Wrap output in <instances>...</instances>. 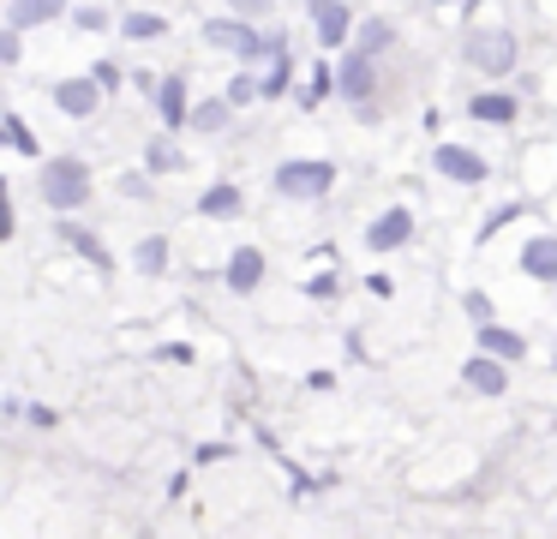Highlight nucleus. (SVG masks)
<instances>
[{
    "instance_id": "6e6552de",
    "label": "nucleus",
    "mask_w": 557,
    "mask_h": 539,
    "mask_svg": "<svg viewBox=\"0 0 557 539\" xmlns=\"http://www.w3.org/2000/svg\"><path fill=\"white\" fill-rule=\"evenodd\" d=\"M408 234H413V210H384L372 228H366V246H372V252H396Z\"/></svg>"
},
{
    "instance_id": "5701e85b",
    "label": "nucleus",
    "mask_w": 557,
    "mask_h": 539,
    "mask_svg": "<svg viewBox=\"0 0 557 539\" xmlns=\"http://www.w3.org/2000/svg\"><path fill=\"white\" fill-rule=\"evenodd\" d=\"M288 72H294V60H288V48H282L276 72H270V78H264V96H282V90H288Z\"/></svg>"
},
{
    "instance_id": "a211bd4d",
    "label": "nucleus",
    "mask_w": 557,
    "mask_h": 539,
    "mask_svg": "<svg viewBox=\"0 0 557 539\" xmlns=\"http://www.w3.org/2000/svg\"><path fill=\"white\" fill-rule=\"evenodd\" d=\"M61 240H66L73 252H85V258L97 264V270H109V252H102V240H97V234H85V228H73V222H66V228H61Z\"/></svg>"
},
{
    "instance_id": "f3484780",
    "label": "nucleus",
    "mask_w": 557,
    "mask_h": 539,
    "mask_svg": "<svg viewBox=\"0 0 557 539\" xmlns=\"http://www.w3.org/2000/svg\"><path fill=\"white\" fill-rule=\"evenodd\" d=\"M468 114L485 120V126H504V120H516V96H473Z\"/></svg>"
},
{
    "instance_id": "aec40b11",
    "label": "nucleus",
    "mask_w": 557,
    "mask_h": 539,
    "mask_svg": "<svg viewBox=\"0 0 557 539\" xmlns=\"http://www.w3.org/2000/svg\"><path fill=\"white\" fill-rule=\"evenodd\" d=\"M133 258H138V270H145V275H157L162 264H169V240H162V234L138 240V252H133Z\"/></svg>"
},
{
    "instance_id": "4468645a",
    "label": "nucleus",
    "mask_w": 557,
    "mask_h": 539,
    "mask_svg": "<svg viewBox=\"0 0 557 539\" xmlns=\"http://www.w3.org/2000/svg\"><path fill=\"white\" fill-rule=\"evenodd\" d=\"M468 383H473L480 395H504V383H509V378H504V359L480 347V359H468Z\"/></svg>"
},
{
    "instance_id": "1a4fd4ad",
    "label": "nucleus",
    "mask_w": 557,
    "mask_h": 539,
    "mask_svg": "<svg viewBox=\"0 0 557 539\" xmlns=\"http://www.w3.org/2000/svg\"><path fill=\"white\" fill-rule=\"evenodd\" d=\"M312 19H318V42H324V48L348 42V30H354V12L342 7V0H312Z\"/></svg>"
},
{
    "instance_id": "c756f323",
    "label": "nucleus",
    "mask_w": 557,
    "mask_h": 539,
    "mask_svg": "<svg viewBox=\"0 0 557 539\" xmlns=\"http://www.w3.org/2000/svg\"><path fill=\"white\" fill-rule=\"evenodd\" d=\"M468 311H473V323H492V299L485 294H468Z\"/></svg>"
},
{
    "instance_id": "ddd939ff",
    "label": "nucleus",
    "mask_w": 557,
    "mask_h": 539,
    "mask_svg": "<svg viewBox=\"0 0 557 539\" xmlns=\"http://www.w3.org/2000/svg\"><path fill=\"white\" fill-rule=\"evenodd\" d=\"M157 114H162V126H186V120H193L181 78H162V84H157Z\"/></svg>"
},
{
    "instance_id": "cd10ccee",
    "label": "nucleus",
    "mask_w": 557,
    "mask_h": 539,
    "mask_svg": "<svg viewBox=\"0 0 557 539\" xmlns=\"http://www.w3.org/2000/svg\"><path fill=\"white\" fill-rule=\"evenodd\" d=\"M102 24H109V12H102V7H85V12H78V30H102Z\"/></svg>"
},
{
    "instance_id": "bb28decb",
    "label": "nucleus",
    "mask_w": 557,
    "mask_h": 539,
    "mask_svg": "<svg viewBox=\"0 0 557 539\" xmlns=\"http://www.w3.org/2000/svg\"><path fill=\"white\" fill-rule=\"evenodd\" d=\"M228 7L240 12V19H264V12H270V0H228Z\"/></svg>"
},
{
    "instance_id": "7c9ffc66",
    "label": "nucleus",
    "mask_w": 557,
    "mask_h": 539,
    "mask_svg": "<svg viewBox=\"0 0 557 539\" xmlns=\"http://www.w3.org/2000/svg\"><path fill=\"white\" fill-rule=\"evenodd\" d=\"M0 60H7V66L18 60V30H7V36H0Z\"/></svg>"
},
{
    "instance_id": "c85d7f7f",
    "label": "nucleus",
    "mask_w": 557,
    "mask_h": 539,
    "mask_svg": "<svg viewBox=\"0 0 557 539\" xmlns=\"http://www.w3.org/2000/svg\"><path fill=\"white\" fill-rule=\"evenodd\" d=\"M509 216H516V204H497V210H492V222H485V228H480V240H485V234H497V228H504V222H509Z\"/></svg>"
},
{
    "instance_id": "6ab92c4d",
    "label": "nucleus",
    "mask_w": 557,
    "mask_h": 539,
    "mask_svg": "<svg viewBox=\"0 0 557 539\" xmlns=\"http://www.w3.org/2000/svg\"><path fill=\"white\" fill-rule=\"evenodd\" d=\"M145 162L157 168V174H174V168H186V156L174 150V138H150L145 144Z\"/></svg>"
},
{
    "instance_id": "4be33fe9",
    "label": "nucleus",
    "mask_w": 557,
    "mask_h": 539,
    "mask_svg": "<svg viewBox=\"0 0 557 539\" xmlns=\"http://www.w3.org/2000/svg\"><path fill=\"white\" fill-rule=\"evenodd\" d=\"M121 30H126V36H138V42H145V36H162V19H157V12H133V19L121 24Z\"/></svg>"
},
{
    "instance_id": "b1692460",
    "label": "nucleus",
    "mask_w": 557,
    "mask_h": 539,
    "mask_svg": "<svg viewBox=\"0 0 557 539\" xmlns=\"http://www.w3.org/2000/svg\"><path fill=\"white\" fill-rule=\"evenodd\" d=\"M384 42H389V24H384V19H372V24L360 30V48L372 54V48H384Z\"/></svg>"
},
{
    "instance_id": "9b49d317",
    "label": "nucleus",
    "mask_w": 557,
    "mask_h": 539,
    "mask_svg": "<svg viewBox=\"0 0 557 539\" xmlns=\"http://www.w3.org/2000/svg\"><path fill=\"white\" fill-rule=\"evenodd\" d=\"M521 270L540 275V282H557V240L552 234L528 240V246H521Z\"/></svg>"
},
{
    "instance_id": "dca6fc26",
    "label": "nucleus",
    "mask_w": 557,
    "mask_h": 539,
    "mask_svg": "<svg viewBox=\"0 0 557 539\" xmlns=\"http://www.w3.org/2000/svg\"><path fill=\"white\" fill-rule=\"evenodd\" d=\"M480 347H485V354H497V359H521V354H528V342H521L516 330H497V323H485V330H480Z\"/></svg>"
},
{
    "instance_id": "20e7f679",
    "label": "nucleus",
    "mask_w": 557,
    "mask_h": 539,
    "mask_svg": "<svg viewBox=\"0 0 557 539\" xmlns=\"http://www.w3.org/2000/svg\"><path fill=\"white\" fill-rule=\"evenodd\" d=\"M372 90H377V66H372V54H348L342 60V72H336V96H348V102H372Z\"/></svg>"
},
{
    "instance_id": "a878e982",
    "label": "nucleus",
    "mask_w": 557,
    "mask_h": 539,
    "mask_svg": "<svg viewBox=\"0 0 557 539\" xmlns=\"http://www.w3.org/2000/svg\"><path fill=\"white\" fill-rule=\"evenodd\" d=\"M7 144H13V150H37V144H30V132L18 126V120H7Z\"/></svg>"
},
{
    "instance_id": "f03ea898",
    "label": "nucleus",
    "mask_w": 557,
    "mask_h": 539,
    "mask_svg": "<svg viewBox=\"0 0 557 539\" xmlns=\"http://www.w3.org/2000/svg\"><path fill=\"white\" fill-rule=\"evenodd\" d=\"M468 60L485 72V78H504V72H516V36L509 30H473L468 36Z\"/></svg>"
},
{
    "instance_id": "f257e3e1",
    "label": "nucleus",
    "mask_w": 557,
    "mask_h": 539,
    "mask_svg": "<svg viewBox=\"0 0 557 539\" xmlns=\"http://www.w3.org/2000/svg\"><path fill=\"white\" fill-rule=\"evenodd\" d=\"M42 198H49V210H78V204L90 198V168L73 162V156L49 162L42 168Z\"/></svg>"
},
{
    "instance_id": "393cba45",
    "label": "nucleus",
    "mask_w": 557,
    "mask_h": 539,
    "mask_svg": "<svg viewBox=\"0 0 557 539\" xmlns=\"http://www.w3.org/2000/svg\"><path fill=\"white\" fill-rule=\"evenodd\" d=\"M258 90H264V84H252V78H234V84H228V102L240 108V102H252Z\"/></svg>"
},
{
    "instance_id": "39448f33",
    "label": "nucleus",
    "mask_w": 557,
    "mask_h": 539,
    "mask_svg": "<svg viewBox=\"0 0 557 539\" xmlns=\"http://www.w3.org/2000/svg\"><path fill=\"white\" fill-rule=\"evenodd\" d=\"M205 36H210V42H216V48H234V54H240V60H252V54H264V36H258L252 30V24H234V19H210L205 24Z\"/></svg>"
},
{
    "instance_id": "423d86ee",
    "label": "nucleus",
    "mask_w": 557,
    "mask_h": 539,
    "mask_svg": "<svg viewBox=\"0 0 557 539\" xmlns=\"http://www.w3.org/2000/svg\"><path fill=\"white\" fill-rule=\"evenodd\" d=\"M54 102H61V114L90 120L102 108V78H66V84H54Z\"/></svg>"
},
{
    "instance_id": "0eeeda50",
    "label": "nucleus",
    "mask_w": 557,
    "mask_h": 539,
    "mask_svg": "<svg viewBox=\"0 0 557 539\" xmlns=\"http://www.w3.org/2000/svg\"><path fill=\"white\" fill-rule=\"evenodd\" d=\"M437 174H449V180H461V186H480L485 180V162L473 150H461V144H437Z\"/></svg>"
},
{
    "instance_id": "7ed1b4c3",
    "label": "nucleus",
    "mask_w": 557,
    "mask_h": 539,
    "mask_svg": "<svg viewBox=\"0 0 557 539\" xmlns=\"http://www.w3.org/2000/svg\"><path fill=\"white\" fill-rule=\"evenodd\" d=\"M330 186H336V162H282L276 168V192H288V198H318Z\"/></svg>"
},
{
    "instance_id": "2eb2a0df",
    "label": "nucleus",
    "mask_w": 557,
    "mask_h": 539,
    "mask_svg": "<svg viewBox=\"0 0 557 539\" xmlns=\"http://www.w3.org/2000/svg\"><path fill=\"white\" fill-rule=\"evenodd\" d=\"M240 186H210L205 192V198H198V210H205V216H216V222H228V216H240Z\"/></svg>"
},
{
    "instance_id": "412c9836",
    "label": "nucleus",
    "mask_w": 557,
    "mask_h": 539,
    "mask_svg": "<svg viewBox=\"0 0 557 539\" xmlns=\"http://www.w3.org/2000/svg\"><path fill=\"white\" fill-rule=\"evenodd\" d=\"M228 108H234L228 96H222V102H198L193 108V126L198 132H222V126H228Z\"/></svg>"
},
{
    "instance_id": "f8f14e48",
    "label": "nucleus",
    "mask_w": 557,
    "mask_h": 539,
    "mask_svg": "<svg viewBox=\"0 0 557 539\" xmlns=\"http://www.w3.org/2000/svg\"><path fill=\"white\" fill-rule=\"evenodd\" d=\"M258 282H264V252L240 246V252H234V264H228V287H234V294H252Z\"/></svg>"
},
{
    "instance_id": "9d476101",
    "label": "nucleus",
    "mask_w": 557,
    "mask_h": 539,
    "mask_svg": "<svg viewBox=\"0 0 557 539\" xmlns=\"http://www.w3.org/2000/svg\"><path fill=\"white\" fill-rule=\"evenodd\" d=\"M61 12H66V0H13V7H7V24H13V30H37V24L61 19Z\"/></svg>"
}]
</instances>
